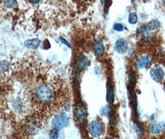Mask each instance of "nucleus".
I'll return each mask as SVG.
<instances>
[{
  "instance_id": "1",
  "label": "nucleus",
  "mask_w": 165,
  "mask_h": 139,
  "mask_svg": "<svg viewBox=\"0 0 165 139\" xmlns=\"http://www.w3.org/2000/svg\"><path fill=\"white\" fill-rule=\"evenodd\" d=\"M35 95L40 101L46 103L51 100L52 91L47 85H41L37 87L35 91Z\"/></svg>"
},
{
  "instance_id": "2",
  "label": "nucleus",
  "mask_w": 165,
  "mask_h": 139,
  "mask_svg": "<svg viewBox=\"0 0 165 139\" xmlns=\"http://www.w3.org/2000/svg\"><path fill=\"white\" fill-rule=\"evenodd\" d=\"M69 118L68 115L64 113H61L57 114L53 119L52 126L53 130L56 131L61 130L68 125Z\"/></svg>"
},
{
  "instance_id": "3",
  "label": "nucleus",
  "mask_w": 165,
  "mask_h": 139,
  "mask_svg": "<svg viewBox=\"0 0 165 139\" xmlns=\"http://www.w3.org/2000/svg\"><path fill=\"white\" fill-rule=\"evenodd\" d=\"M103 127L101 121L95 120L92 121L89 126L90 134L95 137H100L103 133Z\"/></svg>"
},
{
  "instance_id": "4",
  "label": "nucleus",
  "mask_w": 165,
  "mask_h": 139,
  "mask_svg": "<svg viewBox=\"0 0 165 139\" xmlns=\"http://www.w3.org/2000/svg\"><path fill=\"white\" fill-rule=\"evenodd\" d=\"M150 74L152 79L157 83H160L163 81L164 77V72L163 68L159 66L156 65L152 68L150 71Z\"/></svg>"
},
{
  "instance_id": "5",
  "label": "nucleus",
  "mask_w": 165,
  "mask_h": 139,
  "mask_svg": "<svg viewBox=\"0 0 165 139\" xmlns=\"http://www.w3.org/2000/svg\"><path fill=\"white\" fill-rule=\"evenodd\" d=\"M75 115L77 120L80 122H84L87 117V111L85 106L81 104L78 103L76 106L75 108Z\"/></svg>"
},
{
  "instance_id": "6",
  "label": "nucleus",
  "mask_w": 165,
  "mask_h": 139,
  "mask_svg": "<svg viewBox=\"0 0 165 139\" xmlns=\"http://www.w3.org/2000/svg\"><path fill=\"white\" fill-rule=\"evenodd\" d=\"M93 53L96 57L99 58L103 55L105 50V47L103 40L101 38H98L95 40L93 45Z\"/></svg>"
},
{
  "instance_id": "7",
  "label": "nucleus",
  "mask_w": 165,
  "mask_h": 139,
  "mask_svg": "<svg viewBox=\"0 0 165 139\" xmlns=\"http://www.w3.org/2000/svg\"><path fill=\"white\" fill-rule=\"evenodd\" d=\"M89 65V59L88 57L82 54L79 55L76 59V66L80 71H84L87 68Z\"/></svg>"
},
{
  "instance_id": "8",
  "label": "nucleus",
  "mask_w": 165,
  "mask_h": 139,
  "mask_svg": "<svg viewBox=\"0 0 165 139\" xmlns=\"http://www.w3.org/2000/svg\"><path fill=\"white\" fill-rule=\"evenodd\" d=\"M165 129V122L158 121L153 122L149 126V131L153 134H158Z\"/></svg>"
},
{
  "instance_id": "9",
  "label": "nucleus",
  "mask_w": 165,
  "mask_h": 139,
  "mask_svg": "<svg viewBox=\"0 0 165 139\" xmlns=\"http://www.w3.org/2000/svg\"><path fill=\"white\" fill-rule=\"evenodd\" d=\"M152 60V56L150 55H143L141 56L136 62V67L137 69H142L149 65Z\"/></svg>"
},
{
  "instance_id": "10",
  "label": "nucleus",
  "mask_w": 165,
  "mask_h": 139,
  "mask_svg": "<svg viewBox=\"0 0 165 139\" xmlns=\"http://www.w3.org/2000/svg\"><path fill=\"white\" fill-rule=\"evenodd\" d=\"M127 48H128L127 43L126 41V40L123 38H121L117 40V41L114 45V49L118 53L123 54L126 53L127 50Z\"/></svg>"
},
{
  "instance_id": "11",
  "label": "nucleus",
  "mask_w": 165,
  "mask_h": 139,
  "mask_svg": "<svg viewBox=\"0 0 165 139\" xmlns=\"http://www.w3.org/2000/svg\"><path fill=\"white\" fill-rule=\"evenodd\" d=\"M40 40L38 38L29 39L24 41V45L30 49H36L40 46Z\"/></svg>"
},
{
  "instance_id": "12",
  "label": "nucleus",
  "mask_w": 165,
  "mask_h": 139,
  "mask_svg": "<svg viewBox=\"0 0 165 139\" xmlns=\"http://www.w3.org/2000/svg\"><path fill=\"white\" fill-rule=\"evenodd\" d=\"M114 90L112 87H109L107 90L106 100L108 103H113L114 101Z\"/></svg>"
},
{
  "instance_id": "13",
  "label": "nucleus",
  "mask_w": 165,
  "mask_h": 139,
  "mask_svg": "<svg viewBox=\"0 0 165 139\" xmlns=\"http://www.w3.org/2000/svg\"><path fill=\"white\" fill-rule=\"evenodd\" d=\"M160 22L157 19L152 20L150 22L146 24V26L147 28L150 31L157 29V28H158L160 27Z\"/></svg>"
},
{
  "instance_id": "14",
  "label": "nucleus",
  "mask_w": 165,
  "mask_h": 139,
  "mask_svg": "<svg viewBox=\"0 0 165 139\" xmlns=\"http://www.w3.org/2000/svg\"><path fill=\"white\" fill-rule=\"evenodd\" d=\"M134 127L136 132L137 133V134L138 135L141 136V135H143V131L142 127L140 123H139L137 122H134Z\"/></svg>"
},
{
  "instance_id": "15",
  "label": "nucleus",
  "mask_w": 165,
  "mask_h": 139,
  "mask_svg": "<svg viewBox=\"0 0 165 139\" xmlns=\"http://www.w3.org/2000/svg\"><path fill=\"white\" fill-rule=\"evenodd\" d=\"M128 22L130 24H135L137 22V15L136 12H132L129 14Z\"/></svg>"
},
{
  "instance_id": "16",
  "label": "nucleus",
  "mask_w": 165,
  "mask_h": 139,
  "mask_svg": "<svg viewBox=\"0 0 165 139\" xmlns=\"http://www.w3.org/2000/svg\"><path fill=\"white\" fill-rule=\"evenodd\" d=\"M110 112H111L110 108L108 105L104 106L103 108H102V109L100 110V114L103 116H106L109 115Z\"/></svg>"
},
{
  "instance_id": "17",
  "label": "nucleus",
  "mask_w": 165,
  "mask_h": 139,
  "mask_svg": "<svg viewBox=\"0 0 165 139\" xmlns=\"http://www.w3.org/2000/svg\"><path fill=\"white\" fill-rule=\"evenodd\" d=\"M129 82L133 84V85H134L136 84V74H135V72H131L129 73Z\"/></svg>"
},
{
  "instance_id": "18",
  "label": "nucleus",
  "mask_w": 165,
  "mask_h": 139,
  "mask_svg": "<svg viewBox=\"0 0 165 139\" xmlns=\"http://www.w3.org/2000/svg\"><path fill=\"white\" fill-rule=\"evenodd\" d=\"M4 5L8 8H12L17 5V2L15 1H5L4 2Z\"/></svg>"
},
{
  "instance_id": "19",
  "label": "nucleus",
  "mask_w": 165,
  "mask_h": 139,
  "mask_svg": "<svg viewBox=\"0 0 165 139\" xmlns=\"http://www.w3.org/2000/svg\"><path fill=\"white\" fill-rule=\"evenodd\" d=\"M113 29L114 30L118 31V32H121V31H123L124 29V27L121 24L116 23L113 25Z\"/></svg>"
},
{
  "instance_id": "20",
  "label": "nucleus",
  "mask_w": 165,
  "mask_h": 139,
  "mask_svg": "<svg viewBox=\"0 0 165 139\" xmlns=\"http://www.w3.org/2000/svg\"><path fill=\"white\" fill-rule=\"evenodd\" d=\"M49 137L50 139H58V134L55 130H52L49 133Z\"/></svg>"
},
{
  "instance_id": "21",
  "label": "nucleus",
  "mask_w": 165,
  "mask_h": 139,
  "mask_svg": "<svg viewBox=\"0 0 165 139\" xmlns=\"http://www.w3.org/2000/svg\"><path fill=\"white\" fill-rule=\"evenodd\" d=\"M59 39L64 44V45H66V46H68V47H69L70 48H71V45H70V43L66 40V39H64V38H63L62 37H59Z\"/></svg>"
},
{
  "instance_id": "22",
  "label": "nucleus",
  "mask_w": 165,
  "mask_h": 139,
  "mask_svg": "<svg viewBox=\"0 0 165 139\" xmlns=\"http://www.w3.org/2000/svg\"><path fill=\"white\" fill-rule=\"evenodd\" d=\"M30 2L32 3H38L40 2V1H37V2H33V1H31Z\"/></svg>"
},
{
  "instance_id": "23",
  "label": "nucleus",
  "mask_w": 165,
  "mask_h": 139,
  "mask_svg": "<svg viewBox=\"0 0 165 139\" xmlns=\"http://www.w3.org/2000/svg\"><path fill=\"white\" fill-rule=\"evenodd\" d=\"M155 117V116H154V115H152L151 116V117H150V119H151V120H153V118Z\"/></svg>"
},
{
  "instance_id": "24",
  "label": "nucleus",
  "mask_w": 165,
  "mask_h": 139,
  "mask_svg": "<svg viewBox=\"0 0 165 139\" xmlns=\"http://www.w3.org/2000/svg\"><path fill=\"white\" fill-rule=\"evenodd\" d=\"M105 139H113L112 138H110V137H108V138H106Z\"/></svg>"
},
{
  "instance_id": "25",
  "label": "nucleus",
  "mask_w": 165,
  "mask_h": 139,
  "mask_svg": "<svg viewBox=\"0 0 165 139\" xmlns=\"http://www.w3.org/2000/svg\"><path fill=\"white\" fill-rule=\"evenodd\" d=\"M163 3L165 5V1H164V2H163Z\"/></svg>"
}]
</instances>
